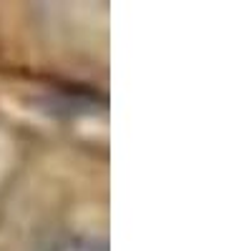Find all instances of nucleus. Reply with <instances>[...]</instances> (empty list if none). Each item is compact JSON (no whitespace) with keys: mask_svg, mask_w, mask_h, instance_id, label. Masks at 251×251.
<instances>
[{"mask_svg":"<svg viewBox=\"0 0 251 251\" xmlns=\"http://www.w3.org/2000/svg\"><path fill=\"white\" fill-rule=\"evenodd\" d=\"M55 251H106V246H100L96 241H68V244L58 246Z\"/></svg>","mask_w":251,"mask_h":251,"instance_id":"1","label":"nucleus"}]
</instances>
